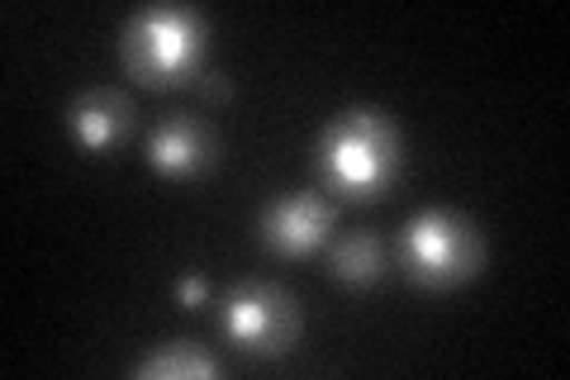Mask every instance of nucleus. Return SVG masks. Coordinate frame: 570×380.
Listing matches in <instances>:
<instances>
[{"mask_svg": "<svg viewBox=\"0 0 570 380\" xmlns=\"http://www.w3.org/2000/svg\"><path fill=\"white\" fill-rule=\"evenodd\" d=\"M318 167L347 195H376L400 167V134L381 110L356 105L337 115L318 138Z\"/></svg>", "mask_w": 570, "mask_h": 380, "instance_id": "obj_1", "label": "nucleus"}, {"mask_svg": "<svg viewBox=\"0 0 570 380\" xmlns=\"http://www.w3.org/2000/svg\"><path fill=\"white\" fill-rule=\"evenodd\" d=\"M205 20L186 6H148L124 25V67L142 86H167L200 62Z\"/></svg>", "mask_w": 570, "mask_h": 380, "instance_id": "obj_2", "label": "nucleus"}, {"mask_svg": "<svg viewBox=\"0 0 570 380\" xmlns=\"http://www.w3.org/2000/svg\"><path fill=\"white\" fill-rule=\"evenodd\" d=\"M404 266L419 285H433V291H448L461 285L466 276L480 271V233L471 220H461L452 210H423L409 220L404 238Z\"/></svg>", "mask_w": 570, "mask_h": 380, "instance_id": "obj_3", "label": "nucleus"}, {"mask_svg": "<svg viewBox=\"0 0 570 380\" xmlns=\"http://www.w3.org/2000/svg\"><path fill=\"white\" fill-rule=\"evenodd\" d=\"M295 304L276 285H238L234 295L224 300V333L238 342L243 352H257V357H272L285 352L295 342Z\"/></svg>", "mask_w": 570, "mask_h": 380, "instance_id": "obj_4", "label": "nucleus"}, {"mask_svg": "<svg viewBox=\"0 0 570 380\" xmlns=\"http://www.w3.org/2000/svg\"><path fill=\"white\" fill-rule=\"evenodd\" d=\"M333 224V210L309 191L281 195V201L262 214V238L272 243L276 252H291V257H305L324 243V233Z\"/></svg>", "mask_w": 570, "mask_h": 380, "instance_id": "obj_5", "label": "nucleus"}, {"mask_svg": "<svg viewBox=\"0 0 570 380\" xmlns=\"http://www.w3.org/2000/svg\"><path fill=\"white\" fill-rule=\"evenodd\" d=\"M67 124H71V134H77L81 148L105 153V148H115V143L124 138V124H129V105H124L119 90L96 86V90H81V96L71 100Z\"/></svg>", "mask_w": 570, "mask_h": 380, "instance_id": "obj_6", "label": "nucleus"}, {"mask_svg": "<svg viewBox=\"0 0 570 380\" xmlns=\"http://www.w3.org/2000/svg\"><path fill=\"white\" fill-rule=\"evenodd\" d=\"M148 157H153V167L167 172V176H195V172H205V162L214 153H209V138H205L200 124L190 115H171L153 129Z\"/></svg>", "mask_w": 570, "mask_h": 380, "instance_id": "obj_7", "label": "nucleus"}, {"mask_svg": "<svg viewBox=\"0 0 570 380\" xmlns=\"http://www.w3.org/2000/svg\"><path fill=\"white\" fill-rule=\"evenodd\" d=\"M328 266H333L337 281H347V285H371V281L381 276V266H385L381 238H376V233H347V238L333 243Z\"/></svg>", "mask_w": 570, "mask_h": 380, "instance_id": "obj_8", "label": "nucleus"}, {"mask_svg": "<svg viewBox=\"0 0 570 380\" xmlns=\"http://www.w3.org/2000/svg\"><path fill=\"white\" fill-rule=\"evenodd\" d=\"M134 371L138 376H214L219 371V361H214L209 352H200L195 342L176 338V342H163L153 357H142Z\"/></svg>", "mask_w": 570, "mask_h": 380, "instance_id": "obj_9", "label": "nucleus"}, {"mask_svg": "<svg viewBox=\"0 0 570 380\" xmlns=\"http://www.w3.org/2000/svg\"><path fill=\"white\" fill-rule=\"evenodd\" d=\"M205 295H209V285L200 276H181V281H176V300L190 304V310H195V304H205Z\"/></svg>", "mask_w": 570, "mask_h": 380, "instance_id": "obj_10", "label": "nucleus"}, {"mask_svg": "<svg viewBox=\"0 0 570 380\" xmlns=\"http://www.w3.org/2000/svg\"><path fill=\"white\" fill-rule=\"evenodd\" d=\"M200 90H205V96H228L224 71H205V77H200Z\"/></svg>", "mask_w": 570, "mask_h": 380, "instance_id": "obj_11", "label": "nucleus"}]
</instances>
